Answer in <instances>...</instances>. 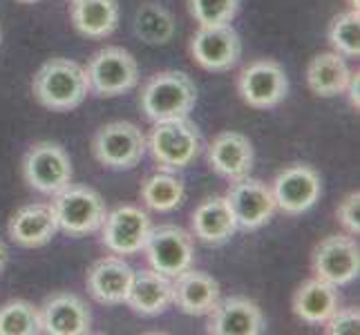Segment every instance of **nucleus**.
Returning <instances> with one entry per match:
<instances>
[{
	"label": "nucleus",
	"mask_w": 360,
	"mask_h": 335,
	"mask_svg": "<svg viewBox=\"0 0 360 335\" xmlns=\"http://www.w3.org/2000/svg\"><path fill=\"white\" fill-rule=\"evenodd\" d=\"M32 92L43 107L52 112H68L79 107L88 96V74H85V67L70 58H52L34 74Z\"/></svg>",
	"instance_id": "nucleus-1"
},
{
	"label": "nucleus",
	"mask_w": 360,
	"mask_h": 335,
	"mask_svg": "<svg viewBox=\"0 0 360 335\" xmlns=\"http://www.w3.org/2000/svg\"><path fill=\"white\" fill-rule=\"evenodd\" d=\"M139 103L143 114L153 123L186 119L197 103V88L184 72H159L143 85Z\"/></svg>",
	"instance_id": "nucleus-2"
},
{
	"label": "nucleus",
	"mask_w": 360,
	"mask_h": 335,
	"mask_svg": "<svg viewBox=\"0 0 360 335\" xmlns=\"http://www.w3.org/2000/svg\"><path fill=\"white\" fill-rule=\"evenodd\" d=\"M52 210L56 215L58 230H63L70 237H83L92 235L103 226L105 221V202L96 190L88 185H74L54 195Z\"/></svg>",
	"instance_id": "nucleus-3"
},
{
	"label": "nucleus",
	"mask_w": 360,
	"mask_h": 335,
	"mask_svg": "<svg viewBox=\"0 0 360 335\" xmlns=\"http://www.w3.org/2000/svg\"><path fill=\"white\" fill-rule=\"evenodd\" d=\"M153 159L166 170H181L191 166L202 150V136L193 121L186 119H170L159 121L148 139Z\"/></svg>",
	"instance_id": "nucleus-4"
},
{
	"label": "nucleus",
	"mask_w": 360,
	"mask_h": 335,
	"mask_svg": "<svg viewBox=\"0 0 360 335\" xmlns=\"http://www.w3.org/2000/svg\"><path fill=\"white\" fill-rule=\"evenodd\" d=\"M88 83L96 96L112 98L130 92L139 81V65L134 56L123 47H103L90 58Z\"/></svg>",
	"instance_id": "nucleus-5"
},
{
	"label": "nucleus",
	"mask_w": 360,
	"mask_h": 335,
	"mask_svg": "<svg viewBox=\"0 0 360 335\" xmlns=\"http://www.w3.org/2000/svg\"><path fill=\"white\" fill-rule=\"evenodd\" d=\"M92 152L110 170H132L146 152L143 132L128 121H112L96 130Z\"/></svg>",
	"instance_id": "nucleus-6"
},
{
	"label": "nucleus",
	"mask_w": 360,
	"mask_h": 335,
	"mask_svg": "<svg viewBox=\"0 0 360 335\" xmlns=\"http://www.w3.org/2000/svg\"><path fill=\"white\" fill-rule=\"evenodd\" d=\"M22 177L41 195H56L72 183V161L58 143H34L22 159Z\"/></svg>",
	"instance_id": "nucleus-7"
},
{
	"label": "nucleus",
	"mask_w": 360,
	"mask_h": 335,
	"mask_svg": "<svg viewBox=\"0 0 360 335\" xmlns=\"http://www.w3.org/2000/svg\"><path fill=\"white\" fill-rule=\"evenodd\" d=\"M238 92L248 107L271 110L284 101L289 92L287 72L271 58L253 60L238 77Z\"/></svg>",
	"instance_id": "nucleus-8"
},
{
	"label": "nucleus",
	"mask_w": 360,
	"mask_h": 335,
	"mask_svg": "<svg viewBox=\"0 0 360 335\" xmlns=\"http://www.w3.org/2000/svg\"><path fill=\"white\" fill-rule=\"evenodd\" d=\"M143 251L148 255L153 270L161 272L170 280L181 275L193 266L195 248L193 237L179 226H159L148 235Z\"/></svg>",
	"instance_id": "nucleus-9"
},
{
	"label": "nucleus",
	"mask_w": 360,
	"mask_h": 335,
	"mask_svg": "<svg viewBox=\"0 0 360 335\" xmlns=\"http://www.w3.org/2000/svg\"><path fill=\"white\" fill-rule=\"evenodd\" d=\"M191 54L195 63L206 72H226L242 56L240 34L226 25H200L191 39Z\"/></svg>",
	"instance_id": "nucleus-10"
},
{
	"label": "nucleus",
	"mask_w": 360,
	"mask_h": 335,
	"mask_svg": "<svg viewBox=\"0 0 360 335\" xmlns=\"http://www.w3.org/2000/svg\"><path fill=\"white\" fill-rule=\"evenodd\" d=\"M273 199L278 210L284 215H302L309 208H314L322 195L320 175L307 164L287 166L271 185Z\"/></svg>",
	"instance_id": "nucleus-11"
},
{
	"label": "nucleus",
	"mask_w": 360,
	"mask_h": 335,
	"mask_svg": "<svg viewBox=\"0 0 360 335\" xmlns=\"http://www.w3.org/2000/svg\"><path fill=\"white\" fill-rule=\"evenodd\" d=\"M311 266L318 280L347 287L360 272V248L349 235H331L316 246Z\"/></svg>",
	"instance_id": "nucleus-12"
},
{
	"label": "nucleus",
	"mask_w": 360,
	"mask_h": 335,
	"mask_svg": "<svg viewBox=\"0 0 360 335\" xmlns=\"http://www.w3.org/2000/svg\"><path fill=\"white\" fill-rule=\"evenodd\" d=\"M224 199L235 217V223L242 230L262 228L278 210L271 185L259 179H253L251 175L233 181Z\"/></svg>",
	"instance_id": "nucleus-13"
},
{
	"label": "nucleus",
	"mask_w": 360,
	"mask_h": 335,
	"mask_svg": "<svg viewBox=\"0 0 360 335\" xmlns=\"http://www.w3.org/2000/svg\"><path fill=\"white\" fill-rule=\"evenodd\" d=\"M103 246L115 255H134L143 251L150 235V217L136 206H119L105 215L103 221Z\"/></svg>",
	"instance_id": "nucleus-14"
},
{
	"label": "nucleus",
	"mask_w": 360,
	"mask_h": 335,
	"mask_svg": "<svg viewBox=\"0 0 360 335\" xmlns=\"http://www.w3.org/2000/svg\"><path fill=\"white\" fill-rule=\"evenodd\" d=\"M206 331L210 335H259L266 331V322L253 300L233 295L213 306Z\"/></svg>",
	"instance_id": "nucleus-15"
},
{
	"label": "nucleus",
	"mask_w": 360,
	"mask_h": 335,
	"mask_svg": "<svg viewBox=\"0 0 360 335\" xmlns=\"http://www.w3.org/2000/svg\"><path fill=\"white\" fill-rule=\"evenodd\" d=\"M41 311V331L49 335H85L92 327V313L79 295L54 293Z\"/></svg>",
	"instance_id": "nucleus-16"
},
{
	"label": "nucleus",
	"mask_w": 360,
	"mask_h": 335,
	"mask_svg": "<svg viewBox=\"0 0 360 335\" xmlns=\"http://www.w3.org/2000/svg\"><path fill=\"white\" fill-rule=\"evenodd\" d=\"M134 268L121 257H103L88 270L85 287L96 302L117 306L128 300Z\"/></svg>",
	"instance_id": "nucleus-17"
},
{
	"label": "nucleus",
	"mask_w": 360,
	"mask_h": 335,
	"mask_svg": "<svg viewBox=\"0 0 360 335\" xmlns=\"http://www.w3.org/2000/svg\"><path fill=\"white\" fill-rule=\"evenodd\" d=\"M208 164L229 181L244 179L251 175L255 164L253 143L240 132H221L208 147Z\"/></svg>",
	"instance_id": "nucleus-18"
},
{
	"label": "nucleus",
	"mask_w": 360,
	"mask_h": 335,
	"mask_svg": "<svg viewBox=\"0 0 360 335\" xmlns=\"http://www.w3.org/2000/svg\"><path fill=\"white\" fill-rule=\"evenodd\" d=\"M219 302V284L208 272L184 270L172 282V304L186 315H208Z\"/></svg>",
	"instance_id": "nucleus-19"
},
{
	"label": "nucleus",
	"mask_w": 360,
	"mask_h": 335,
	"mask_svg": "<svg viewBox=\"0 0 360 335\" xmlns=\"http://www.w3.org/2000/svg\"><path fill=\"white\" fill-rule=\"evenodd\" d=\"M58 223L52 206L32 204L20 208L9 221V237L22 248H39L54 239Z\"/></svg>",
	"instance_id": "nucleus-20"
},
{
	"label": "nucleus",
	"mask_w": 360,
	"mask_h": 335,
	"mask_svg": "<svg viewBox=\"0 0 360 335\" xmlns=\"http://www.w3.org/2000/svg\"><path fill=\"white\" fill-rule=\"evenodd\" d=\"M340 308L338 287L325 280H307L293 295V313L307 324H325Z\"/></svg>",
	"instance_id": "nucleus-21"
},
{
	"label": "nucleus",
	"mask_w": 360,
	"mask_h": 335,
	"mask_svg": "<svg viewBox=\"0 0 360 335\" xmlns=\"http://www.w3.org/2000/svg\"><path fill=\"white\" fill-rule=\"evenodd\" d=\"M126 304L134 313L153 317L161 315L172 304V282L157 270H139L134 272L132 287Z\"/></svg>",
	"instance_id": "nucleus-22"
},
{
	"label": "nucleus",
	"mask_w": 360,
	"mask_h": 335,
	"mask_svg": "<svg viewBox=\"0 0 360 335\" xmlns=\"http://www.w3.org/2000/svg\"><path fill=\"white\" fill-rule=\"evenodd\" d=\"M191 221L195 237L208 246L226 244L238 230V223H235V217L224 197H210V199L200 204Z\"/></svg>",
	"instance_id": "nucleus-23"
},
{
	"label": "nucleus",
	"mask_w": 360,
	"mask_h": 335,
	"mask_svg": "<svg viewBox=\"0 0 360 335\" xmlns=\"http://www.w3.org/2000/svg\"><path fill=\"white\" fill-rule=\"evenodd\" d=\"M352 70L347 65L345 56L338 52H322L311 58L307 65V83L309 90L318 96H338L347 90Z\"/></svg>",
	"instance_id": "nucleus-24"
},
{
	"label": "nucleus",
	"mask_w": 360,
	"mask_h": 335,
	"mask_svg": "<svg viewBox=\"0 0 360 335\" xmlns=\"http://www.w3.org/2000/svg\"><path fill=\"white\" fill-rule=\"evenodd\" d=\"M72 22L85 39H105L119 25L117 0H74Z\"/></svg>",
	"instance_id": "nucleus-25"
},
{
	"label": "nucleus",
	"mask_w": 360,
	"mask_h": 335,
	"mask_svg": "<svg viewBox=\"0 0 360 335\" xmlns=\"http://www.w3.org/2000/svg\"><path fill=\"white\" fill-rule=\"evenodd\" d=\"M134 34L146 45H166L175 36V18L157 3H146L134 14Z\"/></svg>",
	"instance_id": "nucleus-26"
},
{
	"label": "nucleus",
	"mask_w": 360,
	"mask_h": 335,
	"mask_svg": "<svg viewBox=\"0 0 360 335\" xmlns=\"http://www.w3.org/2000/svg\"><path fill=\"white\" fill-rule=\"evenodd\" d=\"M186 197L184 183L175 175L168 172H157L141 183V202L157 213H168L181 206Z\"/></svg>",
	"instance_id": "nucleus-27"
},
{
	"label": "nucleus",
	"mask_w": 360,
	"mask_h": 335,
	"mask_svg": "<svg viewBox=\"0 0 360 335\" xmlns=\"http://www.w3.org/2000/svg\"><path fill=\"white\" fill-rule=\"evenodd\" d=\"M41 333V311L25 300H11L0 306V335Z\"/></svg>",
	"instance_id": "nucleus-28"
},
{
	"label": "nucleus",
	"mask_w": 360,
	"mask_h": 335,
	"mask_svg": "<svg viewBox=\"0 0 360 335\" xmlns=\"http://www.w3.org/2000/svg\"><path fill=\"white\" fill-rule=\"evenodd\" d=\"M329 43L340 56L358 58L360 56V18L358 11H342L329 25Z\"/></svg>",
	"instance_id": "nucleus-29"
},
{
	"label": "nucleus",
	"mask_w": 360,
	"mask_h": 335,
	"mask_svg": "<svg viewBox=\"0 0 360 335\" xmlns=\"http://www.w3.org/2000/svg\"><path fill=\"white\" fill-rule=\"evenodd\" d=\"M188 11L200 25H226L240 11V0H188Z\"/></svg>",
	"instance_id": "nucleus-30"
},
{
	"label": "nucleus",
	"mask_w": 360,
	"mask_h": 335,
	"mask_svg": "<svg viewBox=\"0 0 360 335\" xmlns=\"http://www.w3.org/2000/svg\"><path fill=\"white\" fill-rule=\"evenodd\" d=\"M325 331L329 335H356L360 331V311L358 308H338L327 322Z\"/></svg>",
	"instance_id": "nucleus-31"
},
{
	"label": "nucleus",
	"mask_w": 360,
	"mask_h": 335,
	"mask_svg": "<svg viewBox=\"0 0 360 335\" xmlns=\"http://www.w3.org/2000/svg\"><path fill=\"white\" fill-rule=\"evenodd\" d=\"M336 215L349 235L360 232V195H358V190L345 197L338 206V210H336Z\"/></svg>",
	"instance_id": "nucleus-32"
},
{
	"label": "nucleus",
	"mask_w": 360,
	"mask_h": 335,
	"mask_svg": "<svg viewBox=\"0 0 360 335\" xmlns=\"http://www.w3.org/2000/svg\"><path fill=\"white\" fill-rule=\"evenodd\" d=\"M358 85H360V74H352L349 77V83H347V90L345 92H349V103L354 110L360 107V96H358Z\"/></svg>",
	"instance_id": "nucleus-33"
},
{
	"label": "nucleus",
	"mask_w": 360,
	"mask_h": 335,
	"mask_svg": "<svg viewBox=\"0 0 360 335\" xmlns=\"http://www.w3.org/2000/svg\"><path fill=\"white\" fill-rule=\"evenodd\" d=\"M5 264H7V248L3 242H0V270L5 268Z\"/></svg>",
	"instance_id": "nucleus-34"
},
{
	"label": "nucleus",
	"mask_w": 360,
	"mask_h": 335,
	"mask_svg": "<svg viewBox=\"0 0 360 335\" xmlns=\"http://www.w3.org/2000/svg\"><path fill=\"white\" fill-rule=\"evenodd\" d=\"M16 3H20V5H34V3H39V0H16Z\"/></svg>",
	"instance_id": "nucleus-35"
},
{
	"label": "nucleus",
	"mask_w": 360,
	"mask_h": 335,
	"mask_svg": "<svg viewBox=\"0 0 360 335\" xmlns=\"http://www.w3.org/2000/svg\"><path fill=\"white\" fill-rule=\"evenodd\" d=\"M349 5H352V9H354V11H358V0H352Z\"/></svg>",
	"instance_id": "nucleus-36"
},
{
	"label": "nucleus",
	"mask_w": 360,
	"mask_h": 335,
	"mask_svg": "<svg viewBox=\"0 0 360 335\" xmlns=\"http://www.w3.org/2000/svg\"><path fill=\"white\" fill-rule=\"evenodd\" d=\"M0 39H3V32H0Z\"/></svg>",
	"instance_id": "nucleus-37"
},
{
	"label": "nucleus",
	"mask_w": 360,
	"mask_h": 335,
	"mask_svg": "<svg viewBox=\"0 0 360 335\" xmlns=\"http://www.w3.org/2000/svg\"><path fill=\"white\" fill-rule=\"evenodd\" d=\"M72 3H74V0H72Z\"/></svg>",
	"instance_id": "nucleus-38"
}]
</instances>
